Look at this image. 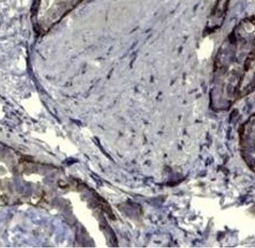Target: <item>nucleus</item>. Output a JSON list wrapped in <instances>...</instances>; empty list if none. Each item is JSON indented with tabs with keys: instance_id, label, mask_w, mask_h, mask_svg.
Instances as JSON below:
<instances>
[{
	"instance_id": "1",
	"label": "nucleus",
	"mask_w": 255,
	"mask_h": 248,
	"mask_svg": "<svg viewBox=\"0 0 255 248\" xmlns=\"http://www.w3.org/2000/svg\"><path fill=\"white\" fill-rule=\"evenodd\" d=\"M254 212H255V210H254Z\"/></svg>"
}]
</instances>
